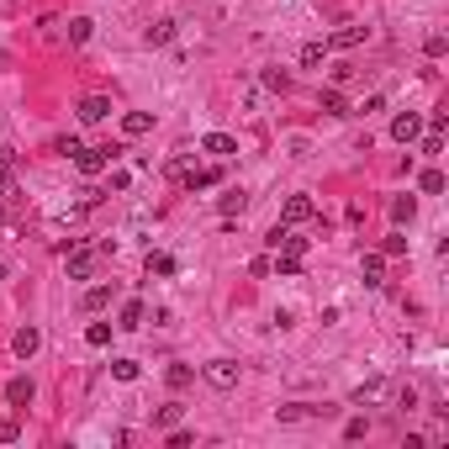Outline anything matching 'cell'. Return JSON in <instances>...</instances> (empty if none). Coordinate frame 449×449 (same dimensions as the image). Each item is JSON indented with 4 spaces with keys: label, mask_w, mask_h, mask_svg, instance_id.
Returning <instances> with one entry per match:
<instances>
[{
    "label": "cell",
    "mask_w": 449,
    "mask_h": 449,
    "mask_svg": "<svg viewBox=\"0 0 449 449\" xmlns=\"http://www.w3.org/2000/svg\"><path fill=\"white\" fill-rule=\"evenodd\" d=\"M312 217H318V201H312V196H285V206H280L285 227H301V222H312Z\"/></svg>",
    "instance_id": "1"
},
{
    "label": "cell",
    "mask_w": 449,
    "mask_h": 449,
    "mask_svg": "<svg viewBox=\"0 0 449 449\" xmlns=\"http://www.w3.org/2000/svg\"><path fill=\"white\" fill-rule=\"evenodd\" d=\"M201 376H206V386L233 391L238 386V359H212V365H201Z\"/></svg>",
    "instance_id": "2"
},
{
    "label": "cell",
    "mask_w": 449,
    "mask_h": 449,
    "mask_svg": "<svg viewBox=\"0 0 449 449\" xmlns=\"http://www.w3.org/2000/svg\"><path fill=\"white\" fill-rule=\"evenodd\" d=\"M418 132H423V117H418V111H402V117L391 122V138L397 143H418Z\"/></svg>",
    "instance_id": "3"
},
{
    "label": "cell",
    "mask_w": 449,
    "mask_h": 449,
    "mask_svg": "<svg viewBox=\"0 0 449 449\" xmlns=\"http://www.w3.org/2000/svg\"><path fill=\"white\" fill-rule=\"evenodd\" d=\"M90 275H95V254L69 243V280H90Z\"/></svg>",
    "instance_id": "4"
},
{
    "label": "cell",
    "mask_w": 449,
    "mask_h": 449,
    "mask_svg": "<svg viewBox=\"0 0 449 449\" xmlns=\"http://www.w3.org/2000/svg\"><path fill=\"white\" fill-rule=\"evenodd\" d=\"M111 301H117V280H111V285H90V291H85V301H80V307H85V312H106Z\"/></svg>",
    "instance_id": "5"
},
{
    "label": "cell",
    "mask_w": 449,
    "mask_h": 449,
    "mask_svg": "<svg viewBox=\"0 0 449 449\" xmlns=\"http://www.w3.org/2000/svg\"><path fill=\"white\" fill-rule=\"evenodd\" d=\"M106 117H111L106 95H85V101H80V122H106Z\"/></svg>",
    "instance_id": "6"
},
{
    "label": "cell",
    "mask_w": 449,
    "mask_h": 449,
    "mask_svg": "<svg viewBox=\"0 0 449 449\" xmlns=\"http://www.w3.org/2000/svg\"><path fill=\"white\" fill-rule=\"evenodd\" d=\"M201 154L227 159V154H238V138H227V132H206V138H201Z\"/></svg>",
    "instance_id": "7"
},
{
    "label": "cell",
    "mask_w": 449,
    "mask_h": 449,
    "mask_svg": "<svg viewBox=\"0 0 449 449\" xmlns=\"http://www.w3.org/2000/svg\"><path fill=\"white\" fill-rule=\"evenodd\" d=\"M359 275H365V285H386V254H365Z\"/></svg>",
    "instance_id": "8"
},
{
    "label": "cell",
    "mask_w": 449,
    "mask_h": 449,
    "mask_svg": "<svg viewBox=\"0 0 449 449\" xmlns=\"http://www.w3.org/2000/svg\"><path fill=\"white\" fill-rule=\"evenodd\" d=\"M32 397H37V391H32V380H27V376L6 380V402H11V407H27V402H32Z\"/></svg>",
    "instance_id": "9"
},
{
    "label": "cell",
    "mask_w": 449,
    "mask_h": 449,
    "mask_svg": "<svg viewBox=\"0 0 449 449\" xmlns=\"http://www.w3.org/2000/svg\"><path fill=\"white\" fill-rule=\"evenodd\" d=\"M11 349H16V355H22V359H32L37 349H43V333H37V328H22V333H16V338H11Z\"/></svg>",
    "instance_id": "10"
},
{
    "label": "cell",
    "mask_w": 449,
    "mask_h": 449,
    "mask_svg": "<svg viewBox=\"0 0 449 449\" xmlns=\"http://www.w3.org/2000/svg\"><path fill=\"white\" fill-rule=\"evenodd\" d=\"M322 111H328V117H349V101H343V90L338 85H328V90H322V101H318Z\"/></svg>",
    "instance_id": "11"
},
{
    "label": "cell",
    "mask_w": 449,
    "mask_h": 449,
    "mask_svg": "<svg viewBox=\"0 0 449 449\" xmlns=\"http://www.w3.org/2000/svg\"><path fill=\"white\" fill-rule=\"evenodd\" d=\"M148 127H154V117H148V111H127V117H122V132H127V138H143Z\"/></svg>",
    "instance_id": "12"
},
{
    "label": "cell",
    "mask_w": 449,
    "mask_h": 449,
    "mask_svg": "<svg viewBox=\"0 0 449 449\" xmlns=\"http://www.w3.org/2000/svg\"><path fill=\"white\" fill-rule=\"evenodd\" d=\"M380 397H386V380H380V376H370L365 386L355 391V407H365V402H380Z\"/></svg>",
    "instance_id": "13"
},
{
    "label": "cell",
    "mask_w": 449,
    "mask_h": 449,
    "mask_svg": "<svg viewBox=\"0 0 449 449\" xmlns=\"http://www.w3.org/2000/svg\"><path fill=\"white\" fill-rule=\"evenodd\" d=\"M318 413H328V407H307V402H291V407H280V423H301V418H318Z\"/></svg>",
    "instance_id": "14"
},
{
    "label": "cell",
    "mask_w": 449,
    "mask_h": 449,
    "mask_svg": "<svg viewBox=\"0 0 449 449\" xmlns=\"http://www.w3.org/2000/svg\"><path fill=\"white\" fill-rule=\"evenodd\" d=\"M365 37H370V27H343V32H333L328 48H359Z\"/></svg>",
    "instance_id": "15"
},
{
    "label": "cell",
    "mask_w": 449,
    "mask_h": 449,
    "mask_svg": "<svg viewBox=\"0 0 449 449\" xmlns=\"http://www.w3.org/2000/svg\"><path fill=\"white\" fill-rule=\"evenodd\" d=\"M143 322H148V307H143V301H127V307H122V322H117V328H143Z\"/></svg>",
    "instance_id": "16"
},
{
    "label": "cell",
    "mask_w": 449,
    "mask_h": 449,
    "mask_svg": "<svg viewBox=\"0 0 449 449\" xmlns=\"http://www.w3.org/2000/svg\"><path fill=\"white\" fill-rule=\"evenodd\" d=\"M90 32H95V22H90V16H74V22H69V43H74V48H85V43H90Z\"/></svg>",
    "instance_id": "17"
},
{
    "label": "cell",
    "mask_w": 449,
    "mask_h": 449,
    "mask_svg": "<svg viewBox=\"0 0 449 449\" xmlns=\"http://www.w3.org/2000/svg\"><path fill=\"white\" fill-rule=\"evenodd\" d=\"M164 380H169V391H185L190 380H196V370H190V365H169V370H164Z\"/></svg>",
    "instance_id": "18"
},
{
    "label": "cell",
    "mask_w": 449,
    "mask_h": 449,
    "mask_svg": "<svg viewBox=\"0 0 449 449\" xmlns=\"http://www.w3.org/2000/svg\"><path fill=\"white\" fill-rule=\"evenodd\" d=\"M301 64H307V69L328 64V37H322V43H307V48H301Z\"/></svg>",
    "instance_id": "19"
},
{
    "label": "cell",
    "mask_w": 449,
    "mask_h": 449,
    "mask_svg": "<svg viewBox=\"0 0 449 449\" xmlns=\"http://www.w3.org/2000/svg\"><path fill=\"white\" fill-rule=\"evenodd\" d=\"M270 270L291 280V275H301V254H275V264H270Z\"/></svg>",
    "instance_id": "20"
},
{
    "label": "cell",
    "mask_w": 449,
    "mask_h": 449,
    "mask_svg": "<svg viewBox=\"0 0 449 449\" xmlns=\"http://www.w3.org/2000/svg\"><path fill=\"white\" fill-rule=\"evenodd\" d=\"M85 343H90V349H106L111 343V322H90V328H85Z\"/></svg>",
    "instance_id": "21"
},
{
    "label": "cell",
    "mask_w": 449,
    "mask_h": 449,
    "mask_svg": "<svg viewBox=\"0 0 449 449\" xmlns=\"http://www.w3.org/2000/svg\"><path fill=\"white\" fill-rule=\"evenodd\" d=\"M248 212V196H243V190H227V196H222V217H243Z\"/></svg>",
    "instance_id": "22"
},
{
    "label": "cell",
    "mask_w": 449,
    "mask_h": 449,
    "mask_svg": "<svg viewBox=\"0 0 449 449\" xmlns=\"http://www.w3.org/2000/svg\"><path fill=\"white\" fill-rule=\"evenodd\" d=\"M413 212H418L413 196H397V201H391V222H413Z\"/></svg>",
    "instance_id": "23"
},
{
    "label": "cell",
    "mask_w": 449,
    "mask_h": 449,
    "mask_svg": "<svg viewBox=\"0 0 449 449\" xmlns=\"http://www.w3.org/2000/svg\"><path fill=\"white\" fill-rule=\"evenodd\" d=\"M423 53H428V59H444V53H449V37L444 32H428L423 37Z\"/></svg>",
    "instance_id": "24"
},
{
    "label": "cell",
    "mask_w": 449,
    "mask_h": 449,
    "mask_svg": "<svg viewBox=\"0 0 449 449\" xmlns=\"http://www.w3.org/2000/svg\"><path fill=\"white\" fill-rule=\"evenodd\" d=\"M418 190H423V196H439V190H444V175H439V169H423V175H418Z\"/></svg>",
    "instance_id": "25"
},
{
    "label": "cell",
    "mask_w": 449,
    "mask_h": 449,
    "mask_svg": "<svg viewBox=\"0 0 449 449\" xmlns=\"http://www.w3.org/2000/svg\"><path fill=\"white\" fill-rule=\"evenodd\" d=\"M169 37H175V22H154L148 27V48H164Z\"/></svg>",
    "instance_id": "26"
},
{
    "label": "cell",
    "mask_w": 449,
    "mask_h": 449,
    "mask_svg": "<svg viewBox=\"0 0 449 449\" xmlns=\"http://www.w3.org/2000/svg\"><path fill=\"white\" fill-rule=\"evenodd\" d=\"M180 413H185V407L169 402V407H159V413H154V423H159V428H175V423H180Z\"/></svg>",
    "instance_id": "27"
},
{
    "label": "cell",
    "mask_w": 449,
    "mask_h": 449,
    "mask_svg": "<svg viewBox=\"0 0 449 449\" xmlns=\"http://www.w3.org/2000/svg\"><path fill=\"white\" fill-rule=\"evenodd\" d=\"M111 376L117 380H138V359H111Z\"/></svg>",
    "instance_id": "28"
},
{
    "label": "cell",
    "mask_w": 449,
    "mask_h": 449,
    "mask_svg": "<svg viewBox=\"0 0 449 449\" xmlns=\"http://www.w3.org/2000/svg\"><path fill=\"white\" fill-rule=\"evenodd\" d=\"M148 275H175V259L169 254H148Z\"/></svg>",
    "instance_id": "29"
},
{
    "label": "cell",
    "mask_w": 449,
    "mask_h": 449,
    "mask_svg": "<svg viewBox=\"0 0 449 449\" xmlns=\"http://www.w3.org/2000/svg\"><path fill=\"white\" fill-rule=\"evenodd\" d=\"M264 85H270V90H291V74H285V69H264Z\"/></svg>",
    "instance_id": "30"
},
{
    "label": "cell",
    "mask_w": 449,
    "mask_h": 449,
    "mask_svg": "<svg viewBox=\"0 0 449 449\" xmlns=\"http://www.w3.org/2000/svg\"><path fill=\"white\" fill-rule=\"evenodd\" d=\"M16 439H22V423H16V418H0V444H16Z\"/></svg>",
    "instance_id": "31"
},
{
    "label": "cell",
    "mask_w": 449,
    "mask_h": 449,
    "mask_svg": "<svg viewBox=\"0 0 449 449\" xmlns=\"http://www.w3.org/2000/svg\"><path fill=\"white\" fill-rule=\"evenodd\" d=\"M380 254H386V259H397V254H407V238H402V233H391L386 243H380Z\"/></svg>",
    "instance_id": "32"
},
{
    "label": "cell",
    "mask_w": 449,
    "mask_h": 449,
    "mask_svg": "<svg viewBox=\"0 0 449 449\" xmlns=\"http://www.w3.org/2000/svg\"><path fill=\"white\" fill-rule=\"evenodd\" d=\"M423 154H428V159H439V154H444V132H439V127L423 138Z\"/></svg>",
    "instance_id": "33"
},
{
    "label": "cell",
    "mask_w": 449,
    "mask_h": 449,
    "mask_svg": "<svg viewBox=\"0 0 449 449\" xmlns=\"http://www.w3.org/2000/svg\"><path fill=\"white\" fill-rule=\"evenodd\" d=\"M53 154H64V159H74V154H80V138H53Z\"/></svg>",
    "instance_id": "34"
},
{
    "label": "cell",
    "mask_w": 449,
    "mask_h": 449,
    "mask_svg": "<svg viewBox=\"0 0 449 449\" xmlns=\"http://www.w3.org/2000/svg\"><path fill=\"white\" fill-rule=\"evenodd\" d=\"M370 434V423H365V418H349V428H343V439H365Z\"/></svg>",
    "instance_id": "35"
}]
</instances>
